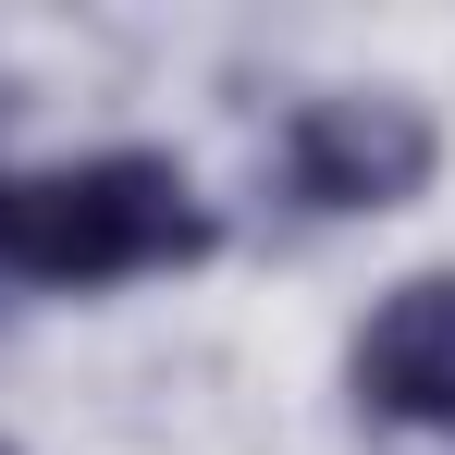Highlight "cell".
Masks as SVG:
<instances>
[{"label":"cell","mask_w":455,"mask_h":455,"mask_svg":"<svg viewBox=\"0 0 455 455\" xmlns=\"http://www.w3.org/2000/svg\"><path fill=\"white\" fill-rule=\"evenodd\" d=\"M222 259V197L172 148H75L0 160V320L185 283Z\"/></svg>","instance_id":"obj_1"},{"label":"cell","mask_w":455,"mask_h":455,"mask_svg":"<svg viewBox=\"0 0 455 455\" xmlns=\"http://www.w3.org/2000/svg\"><path fill=\"white\" fill-rule=\"evenodd\" d=\"M259 185L271 210L307 234H345V222H394L443 185V111L394 75H345V86H307L283 99L271 148H259Z\"/></svg>","instance_id":"obj_2"},{"label":"cell","mask_w":455,"mask_h":455,"mask_svg":"<svg viewBox=\"0 0 455 455\" xmlns=\"http://www.w3.org/2000/svg\"><path fill=\"white\" fill-rule=\"evenodd\" d=\"M345 406L394 443H455V259L394 271L345 332Z\"/></svg>","instance_id":"obj_3"},{"label":"cell","mask_w":455,"mask_h":455,"mask_svg":"<svg viewBox=\"0 0 455 455\" xmlns=\"http://www.w3.org/2000/svg\"><path fill=\"white\" fill-rule=\"evenodd\" d=\"M0 455H25V443H12V431H0Z\"/></svg>","instance_id":"obj_4"}]
</instances>
